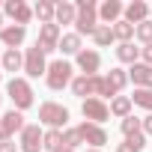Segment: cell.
<instances>
[{"label":"cell","instance_id":"6da1fadb","mask_svg":"<svg viewBox=\"0 0 152 152\" xmlns=\"http://www.w3.org/2000/svg\"><path fill=\"white\" fill-rule=\"evenodd\" d=\"M78 18H75V33L78 36H93L99 27V6L93 0H78Z\"/></svg>","mask_w":152,"mask_h":152},{"label":"cell","instance_id":"7a4b0ae2","mask_svg":"<svg viewBox=\"0 0 152 152\" xmlns=\"http://www.w3.org/2000/svg\"><path fill=\"white\" fill-rule=\"evenodd\" d=\"M72 81H75V69H72V63L69 60H54V63H48V75H45V84H48V90H63V87H72Z\"/></svg>","mask_w":152,"mask_h":152},{"label":"cell","instance_id":"3957f363","mask_svg":"<svg viewBox=\"0 0 152 152\" xmlns=\"http://www.w3.org/2000/svg\"><path fill=\"white\" fill-rule=\"evenodd\" d=\"M6 96L12 99V107L15 110H27V107H33V87H30V81L27 78H12L9 84H6Z\"/></svg>","mask_w":152,"mask_h":152},{"label":"cell","instance_id":"277c9868","mask_svg":"<svg viewBox=\"0 0 152 152\" xmlns=\"http://www.w3.org/2000/svg\"><path fill=\"white\" fill-rule=\"evenodd\" d=\"M69 122V107L57 104V102H42L39 104V125H48V128H66Z\"/></svg>","mask_w":152,"mask_h":152},{"label":"cell","instance_id":"5b68a950","mask_svg":"<svg viewBox=\"0 0 152 152\" xmlns=\"http://www.w3.org/2000/svg\"><path fill=\"white\" fill-rule=\"evenodd\" d=\"M81 113H84V119L87 122H96V125H102L107 116H110V104H104V99H84L81 102Z\"/></svg>","mask_w":152,"mask_h":152},{"label":"cell","instance_id":"8992f818","mask_svg":"<svg viewBox=\"0 0 152 152\" xmlns=\"http://www.w3.org/2000/svg\"><path fill=\"white\" fill-rule=\"evenodd\" d=\"M60 39H63V30H60L57 24H42V27H39V39H36V45H39L42 54L48 57V54L60 51Z\"/></svg>","mask_w":152,"mask_h":152},{"label":"cell","instance_id":"52a82bcc","mask_svg":"<svg viewBox=\"0 0 152 152\" xmlns=\"http://www.w3.org/2000/svg\"><path fill=\"white\" fill-rule=\"evenodd\" d=\"M45 131L39 128V122H27L24 125V131H21V152H42L45 149Z\"/></svg>","mask_w":152,"mask_h":152},{"label":"cell","instance_id":"ba28073f","mask_svg":"<svg viewBox=\"0 0 152 152\" xmlns=\"http://www.w3.org/2000/svg\"><path fill=\"white\" fill-rule=\"evenodd\" d=\"M24 72H27V78H39V75H48V63H45V54L39 45L27 48L24 54Z\"/></svg>","mask_w":152,"mask_h":152},{"label":"cell","instance_id":"9c48e42d","mask_svg":"<svg viewBox=\"0 0 152 152\" xmlns=\"http://www.w3.org/2000/svg\"><path fill=\"white\" fill-rule=\"evenodd\" d=\"M24 113L21 110H9V113H3V119H0V140H12V134H21L24 131Z\"/></svg>","mask_w":152,"mask_h":152},{"label":"cell","instance_id":"30bf717a","mask_svg":"<svg viewBox=\"0 0 152 152\" xmlns=\"http://www.w3.org/2000/svg\"><path fill=\"white\" fill-rule=\"evenodd\" d=\"M78 131H81V137H84V143H90V149H102L104 143H107V131L102 128V125H96V122H81L78 125Z\"/></svg>","mask_w":152,"mask_h":152},{"label":"cell","instance_id":"8fae6325","mask_svg":"<svg viewBox=\"0 0 152 152\" xmlns=\"http://www.w3.org/2000/svg\"><path fill=\"white\" fill-rule=\"evenodd\" d=\"M3 12H6L15 24H21V27H27L30 18H33V6H27L24 0H6V3H3Z\"/></svg>","mask_w":152,"mask_h":152},{"label":"cell","instance_id":"7c38bea8","mask_svg":"<svg viewBox=\"0 0 152 152\" xmlns=\"http://www.w3.org/2000/svg\"><path fill=\"white\" fill-rule=\"evenodd\" d=\"M78 69H81V75H87V78H93V75H99V69H102V54L99 51H93V48H84L78 57Z\"/></svg>","mask_w":152,"mask_h":152},{"label":"cell","instance_id":"4fadbf2b","mask_svg":"<svg viewBox=\"0 0 152 152\" xmlns=\"http://www.w3.org/2000/svg\"><path fill=\"white\" fill-rule=\"evenodd\" d=\"M128 78L134 81L137 90H152V66H146V63H134V66L128 69Z\"/></svg>","mask_w":152,"mask_h":152},{"label":"cell","instance_id":"5bb4252c","mask_svg":"<svg viewBox=\"0 0 152 152\" xmlns=\"http://www.w3.org/2000/svg\"><path fill=\"white\" fill-rule=\"evenodd\" d=\"M24 39H27V27H21V24H6L0 30V42L6 48H18Z\"/></svg>","mask_w":152,"mask_h":152},{"label":"cell","instance_id":"9a60e30c","mask_svg":"<svg viewBox=\"0 0 152 152\" xmlns=\"http://www.w3.org/2000/svg\"><path fill=\"white\" fill-rule=\"evenodd\" d=\"M119 15H125V6L119 3V0H104V3L99 6V18H102L104 24H116Z\"/></svg>","mask_w":152,"mask_h":152},{"label":"cell","instance_id":"2e32d148","mask_svg":"<svg viewBox=\"0 0 152 152\" xmlns=\"http://www.w3.org/2000/svg\"><path fill=\"white\" fill-rule=\"evenodd\" d=\"M125 21L128 24H143V21H149V6L143 3V0H134V3H128L125 6Z\"/></svg>","mask_w":152,"mask_h":152},{"label":"cell","instance_id":"e0dca14e","mask_svg":"<svg viewBox=\"0 0 152 152\" xmlns=\"http://www.w3.org/2000/svg\"><path fill=\"white\" fill-rule=\"evenodd\" d=\"M75 18H78V6L69 3V0H63V3H57V15H54V24H75Z\"/></svg>","mask_w":152,"mask_h":152},{"label":"cell","instance_id":"ac0fdd59","mask_svg":"<svg viewBox=\"0 0 152 152\" xmlns=\"http://www.w3.org/2000/svg\"><path fill=\"white\" fill-rule=\"evenodd\" d=\"M0 63H3V72H21L24 69V57L18 48H6L3 57H0Z\"/></svg>","mask_w":152,"mask_h":152},{"label":"cell","instance_id":"d6986e66","mask_svg":"<svg viewBox=\"0 0 152 152\" xmlns=\"http://www.w3.org/2000/svg\"><path fill=\"white\" fill-rule=\"evenodd\" d=\"M116 60L134 66V63H140V48H134V42H122V45H116Z\"/></svg>","mask_w":152,"mask_h":152},{"label":"cell","instance_id":"ffe728a7","mask_svg":"<svg viewBox=\"0 0 152 152\" xmlns=\"http://www.w3.org/2000/svg\"><path fill=\"white\" fill-rule=\"evenodd\" d=\"M33 15H36L42 24H54V15H57V3H51V0H39V3L33 6Z\"/></svg>","mask_w":152,"mask_h":152},{"label":"cell","instance_id":"44dd1931","mask_svg":"<svg viewBox=\"0 0 152 152\" xmlns=\"http://www.w3.org/2000/svg\"><path fill=\"white\" fill-rule=\"evenodd\" d=\"M131 107H134L131 96H116V99L110 102V113H113V116H119V119L131 116Z\"/></svg>","mask_w":152,"mask_h":152},{"label":"cell","instance_id":"7402d4cb","mask_svg":"<svg viewBox=\"0 0 152 152\" xmlns=\"http://www.w3.org/2000/svg\"><path fill=\"white\" fill-rule=\"evenodd\" d=\"M60 51H63V54H75V57H78V54L84 51L81 36H78V33H63V39H60Z\"/></svg>","mask_w":152,"mask_h":152},{"label":"cell","instance_id":"603a6c76","mask_svg":"<svg viewBox=\"0 0 152 152\" xmlns=\"http://www.w3.org/2000/svg\"><path fill=\"white\" fill-rule=\"evenodd\" d=\"M72 93L78 96V99H93V78H87V75H78V78L72 81Z\"/></svg>","mask_w":152,"mask_h":152},{"label":"cell","instance_id":"cb8c5ba5","mask_svg":"<svg viewBox=\"0 0 152 152\" xmlns=\"http://www.w3.org/2000/svg\"><path fill=\"white\" fill-rule=\"evenodd\" d=\"M128 81H131V78H128V72H125V69H110V72H107V84L116 90V96L128 87Z\"/></svg>","mask_w":152,"mask_h":152},{"label":"cell","instance_id":"d4e9b609","mask_svg":"<svg viewBox=\"0 0 152 152\" xmlns=\"http://www.w3.org/2000/svg\"><path fill=\"white\" fill-rule=\"evenodd\" d=\"M113 39L122 45V42H131L134 39V24H128L125 18H119L116 24H113Z\"/></svg>","mask_w":152,"mask_h":152},{"label":"cell","instance_id":"484cf974","mask_svg":"<svg viewBox=\"0 0 152 152\" xmlns=\"http://www.w3.org/2000/svg\"><path fill=\"white\" fill-rule=\"evenodd\" d=\"M93 42H96L99 48H107L110 42H116V39H113V27H110V24H99L96 33H93Z\"/></svg>","mask_w":152,"mask_h":152},{"label":"cell","instance_id":"4316f807","mask_svg":"<svg viewBox=\"0 0 152 152\" xmlns=\"http://www.w3.org/2000/svg\"><path fill=\"white\" fill-rule=\"evenodd\" d=\"M143 146H146V137H143V131H140V134H134V137H125V140L116 146V152H143Z\"/></svg>","mask_w":152,"mask_h":152},{"label":"cell","instance_id":"83f0119b","mask_svg":"<svg viewBox=\"0 0 152 152\" xmlns=\"http://www.w3.org/2000/svg\"><path fill=\"white\" fill-rule=\"evenodd\" d=\"M42 143H45V149H48V152H57V149L63 146V131H60V128H48Z\"/></svg>","mask_w":152,"mask_h":152},{"label":"cell","instance_id":"f1b7e54d","mask_svg":"<svg viewBox=\"0 0 152 152\" xmlns=\"http://www.w3.org/2000/svg\"><path fill=\"white\" fill-rule=\"evenodd\" d=\"M81 143H84V137H81L78 125H75V128H63V146H69V149H78Z\"/></svg>","mask_w":152,"mask_h":152},{"label":"cell","instance_id":"f546056e","mask_svg":"<svg viewBox=\"0 0 152 152\" xmlns=\"http://www.w3.org/2000/svg\"><path fill=\"white\" fill-rule=\"evenodd\" d=\"M140 131H143V119H137V116H125L122 119V134L125 137H134Z\"/></svg>","mask_w":152,"mask_h":152},{"label":"cell","instance_id":"4dcf8cb0","mask_svg":"<svg viewBox=\"0 0 152 152\" xmlns=\"http://www.w3.org/2000/svg\"><path fill=\"white\" fill-rule=\"evenodd\" d=\"M131 102H134L137 107H143V110H149V113H152V90H134Z\"/></svg>","mask_w":152,"mask_h":152},{"label":"cell","instance_id":"1f68e13d","mask_svg":"<svg viewBox=\"0 0 152 152\" xmlns=\"http://www.w3.org/2000/svg\"><path fill=\"white\" fill-rule=\"evenodd\" d=\"M134 39H140L143 45H152V21H143L134 27Z\"/></svg>","mask_w":152,"mask_h":152},{"label":"cell","instance_id":"d6a6232c","mask_svg":"<svg viewBox=\"0 0 152 152\" xmlns=\"http://www.w3.org/2000/svg\"><path fill=\"white\" fill-rule=\"evenodd\" d=\"M140 63L152 66V45H143V48H140Z\"/></svg>","mask_w":152,"mask_h":152},{"label":"cell","instance_id":"836d02e7","mask_svg":"<svg viewBox=\"0 0 152 152\" xmlns=\"http://www.w3.org/2000/svg\"><path fill=\"white\" fill-rule=\"evenodd\" d=\"M0 152H15V143L12 140H0Z\"/></svg>","mask_w":152,"mask_h":152},{"label":"cell","instance_id":"e575fe53","mask_svg":"<svg viewBox=\"0 0 152 152\" xmlns=\"http://www.w3.org/2000/svg\"><path fill=\"white\" fill-rule=\"evenodd\" d=\"M143 134H152V113L143 116Z\"/></svg>","mask_w":152,"mask_h":152},{"label":"cell","instance_id":"d590c367","mask_svg":"<svg viewBox=\"0 0 152 152\" xmlns=\"http://www.w3.org/2000/svg\"><path fill=\"white\" fill-rule=\"evenodd\" d=\"M57 152H75V149H69V146H60V149H57Z\"/></svg>","mask_w":152,"mask_h":152},{"label":"cell","instance_id":"8d00e7d4","mask_svg":"<svg viewBox=\"0 0 152 152\" xmlns=\"http://www.w3.org/2000/svg\"><path fill=\"white\" fill-rule=\"evenodd\" d=\"M0 30H3V12H0Z\"/></svg>","mask_w":152,"mask_h":152},{"label":"cell","instance_id":"74e56055","mask_svg":"<svg viewBox=\"0 0 152 152\" xmlns=\"http://www.w3.org/2000/svg\"><path fill=\"white\" fill-rule=\"evenodd\" d=\"M0 78H3V63H0Z\"/></svg>","mask_w":152,"mask_h":152},{"label":"cell","instance_id":"f35d334b","mask_svg":"<svg viewBox=\"0 0 152 152\" xmlns=\"http://www.w3.org/2000/svg\"><path fill=\"white\" fill-rule=\"evenodd\" d=\"M149 21H152V6H149Z\"/></svg>","mask_w":152,"mask_h":152},{"label":"cell","instance_id":"ab89813d","mask_svg":"<svg viewBox=\"0 0 152 152\" xmlns=\"http://www.w3.org/2000/svg\"><path fill=\"white\" fill-rule=\"evenodd\" d=\"M87 152H102V149H87Z\"/></svg>","mask_w":152,"mask_h":152},{"label":"cell","instance_id":"60d3db41","mask_svg":"<svg viewBox=\"0 0 152 152\" xmlns=\"http://www.w3.org/2000/svg\"><path fill=\"white\" fill-rule=\"evenodd\" d=\"M0 99H3V96H0Z\"/></svg>","mask_w":152,"mask_h":152},{"label":"cell","instance_id":"b9f144b4","mask_svg":"<svg viewBox=\"0 0 152 152\" xmlns=\"http://www.w3.org/2000/svg\"><path fill=\"white\" fill-rule=\"evenodd\" d=\"M0 119H3V116H0Z\"/></svg>","mask_w":152,"mask_h":152}]
</instances>
